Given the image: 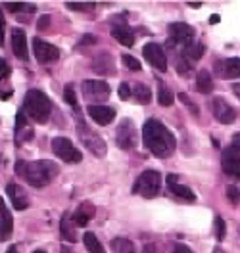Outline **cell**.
I'll use <instances>...</instances> for the list:
<instances>
[{
    "mask_svg": "<svg viewBox=\"0 0 240 253\" xmlns=\"http://www.w3.org/2000/svg\"><path fill=\"white\" fill-rule=\"evenodd\" d=\"M143 142L144 148L150 150L156 158L167 159L173 156L177 148V140L173 132L163 126L158 119H148L143 126Z\"/></svg>",
    "mask_w": 240,
    "mask_h": 253,
    "instance_id": "cell-1",
    "label": "cell"
},
{
    "mask_svg": "<svg viewBox=\"0 0 240 253\" xmlns=\"http://www.w3.org/2000/svg\"><path fill=\"white\" fill-rule=\"evenodd\" d=\"M16 173L27 184H31L35 188H43L54 180V176L58 174V167H56V163H52L48 159H39V161L19 159L16 163Z\"/></svg>",
    "mask_w": 240,
    "mask_h": 253,
    "instance_id": "cell-2",
    "label": "cell"
},
{
    "mask_svg": "<svg viewBox=\"0 0 240 253\" xmlns=\"http://www.w3.org/2000/svg\"><path fill=\"white\" fill-rule=\"evenodd\" d=\"M23 110H25V113L31 117L35 123H47L50 113H52V104H50V98L43 90L31 88L25 94Z\"/></svg>",
    "mask_w": 240,
    "mask_h": 253,
    "instance_id": "cell-3",
    "label": "cell"
},
{
    "mask_svg": "<svg viewBox=\"0 0 240 253\" xmlns=\"http://www.w3.org/2000/svg\"><path fill=\"white\" fill-rule=\"evenodd\" d=\"M77 134H79L81 142L87 146V150L93 152L96 158H104V156H106L108 146L104 142V138H102L98 132H95L85 121H81V119L77 121Z\"/></svg>",
    "mask_w": 240,
    "mask_h": 253,
    "instance_id": "cell-4",
    "label": "cell"
},
{
    "mask_svg": "<svg viewBox=\"0 0 240 253\" xmlns=\"http://www.w3.org/2000/svg\"><path fill=\"white\" fill-rule=\"evenodd\" d=\"M161 186V174L158 171H144L135 186H133V194H139L143 198H154L158 192H160Z\"/></svg>",
    "mask_w": 240,
    "mask_h": 253,
    "instance_id": "cell-5",
    "label": "cell"
},
{
    "mask_svg": "<svg viewBox=\"0 0 240 253\" xmlns=\"http://www.w3.org/2000/svg\"><path fill=\"white\" fill-rule=\"evenodd\" d=\"M112 94L110 84L106 81H85L83 83V96L96 106L98 102H106Z\"/></svg>",
    "mask_w": 240,
    "mask_h": 253,
    "instance_id": "cell-6",
    "label": "cell"
},
{
    "mask_svg": "<svg viewBox=\"0 0 240 253\" xmlns=\"http://www.w3.org/2000/svg\"><path fill=\"white\" fill-rule=\"evenodd\" d=\"M194 29L189 23H171L169 25V41L167 46L173 48L175 44H183V48L194 42Z\"/></svg>",
    "mask_w": 240,
    "mask_h": 253,
    "instance_id": "cell-7",
    "label": "cell"
},
{
    "mask_svg": "<svg viewBox=\"0 0 240 253\" xmlns=\"http://www.w3.org/2000/svg\"><path fill=\"white\" fill-rule=\"evenodd\" d=\"M52 152L60 159L67 161V163H79L81 159H83V154L71 144V140L62 138V136H56L52 140Z\"/></svg>",
    "mask_w": 240,
    "mask_h": 253,
    "instance_id": "cell-8",
    "label": "cell"
},
{
    "mask_svg": "<svg viewBox=\"0 0 240 253\" xmlns=\"http://www.w3.org/2000/svg\"><path fill=\"white\" fill-rule=\"evenodd\" d=\"M33 52H35L37 62L43 63V65H48V63L56 62L60 58V50L54 46V44H50L47 41L39 39V37L33 39Z\"/></svg>",
    "mask_w": 240,
    "mask_h": 253,
    "instance_id": "cell-9",
    "label": "cell"
},
{
    "mask_svg": "<svg viewBox=\"0 0 240 253\" xmlns=\"http://www.w3.org/2000/svg\"><path fill=\"white\" fill-rule=\"evenodd\" d=\"M209 106H211V113L215 115V119H217L219 123L231 125V123L237 121V110H235L225 98H221V96H215Z\"/></svg>",
    "mask_w": 240,
    "mask_h": 253,
    "instance_id": "cell-10",
    "label": "cell"
},
{
    "mask_svg": "<svg viewBox=\"0 0 240 253\" xmlns=\"http://www.w3.org/2000/svg\"><path fill=\"white\" fill-rule=\"evenodd\" d=\"M115 142H117L119 148H123V150H133L137 146V130H135V125H133L131 119H123L117 125Z\"/></svg>",
    "mask_w": 240,
    "mask_h": 253,
    "instance_id": "cell-11",
    "label": "cell"
},
{
    "mask_svg": "<svg viewBox=\"0 0 240 253\" xmlns=\"http://www.w3.org/2000/svg\"><path fill=\"white\" fill-rule=\"evenodd\" d=\"M143 56L152 63L158 71H167V58H165V52L163 48L158 44V42H148L146 46L143 48Z\"/></svg>",
    "mask_w": 240,
    "mask_h": 253,
    "instance_id": "cell-12",
    "label": "cell"
},
{
    "mask_svg": "<svg viewBox=\"0 0 240 253\" xmlns=\"http://www.w3.org/2000/svg\"><path fill=\"white\" fill-rule=\"evenodd\" d=\"M215 75L221 79H239L240 77V58H227L217 60L213 67Z\"/></svg>",
    "mask_w": 240,
    "mask_h": 253,
    "instance_id": "cell-13",
    "label": "cell"
},
{
    "mask_svg": "<svg viewBox=\"0 0 240 253\" xmlns=\"http://www.w3.org/2000/svg\"><path fill=\"white\" fill-rule=\"evenodd\" d=\"M221 165H223V171L235 178L240 180V152L235 148H227L221 156Z\"/></svg>",
    "mask_w": 240,
    "mask_h": 253,
    "instance_id": "cell-14",
    "label": "cell"
},
{
    "mask_svg": "<svg viewBox=\"0 0 240 253\" xmlns=\"http://www.w3.org/2000/svg\"><path fill=\"white\" fill-rule=\"evenodd\" d=\"M165 180H167V186H169V190L173 192V196H177L179 200H183V202H187V204H194V202H196L194 192H192L189 186L181 184L175 174H167V176H165Z\"/></svg>",
    "mask_w": 240,
    "mask_h": 253,
    "instance_id": "cell-15",
    "label": "cell"
},
{
    "mask_svg": "<svg viewBox=\"0 0 240 253\" xmlns=\"http://www.w3.org/2000/svg\"><path fill=\"white\" fill-rule=\"evenodd\" d=\"M89 115L93 117V121H96L98 125L106 126L115 119V110L110 108V106H100V104H96V106H89Z\"/></svg>",
    "mask_w": 240,
    "mask_h": 253,
    "instance_id": "cell-16",
    "label": "cell"
},
{
    "mask_svg": "<svg viewBox=\"0 0 240 253\" xmlns=\"http://www.w3.org/2000/svg\"><path fill=\"white\" fill-rule=\"evenodd\" d=\"M12 232H14V219L4 204V200L0 198V242L10 240Z\"/></svg>",
    "mask_w": 240,
    "mask_h": 253,
    "instance_id": "cell-17",
    "label": "cell"
},
{
    "mask_svg": "<svg viewBox=\"0 0 240 253\" xmlns=\"http://www.w3.org/2000/svg\"><path fill=\"white\" fill-rule=\"evenodd\" d=\"M6 194L10 196V202H12L14 209H17V211H23L25 207H29L27 194H25V190L21 188V186H17V184H14V182H10V184L6 186Z\"/></svg>",
    "mask_w": 240,
    "mask_h": 253,
    "instance_id": "cell-18",
    "label": "cell"
},
{
    "mask_svg": "<svg viewBox=\"0 0 240 253\" xmlns=\"http://www.w3.org/2000/svg\"><path fill=\"white\" fill-rule=\"evenodd\" d=\"M12 50L19 60H27V35L23 29H14L12 31Z\"/></svg>",
    "mask_w": 240,
    "mask_h": 253,
    "instance_id": "cell-19",
    "label": "cell"
},
{
    "mask_svg": "<svg viewBox=\"0 0 240 253\" xmlns=\"http://www.w3.org/2000/svg\"><path fill=\"white\" fill-rule=\"evenodd\" d=\"M60 232H62V238H64L65 242H71V244L77 242V224L73 221V215L71 213H65L64 217H62Z\"/></svg>",
    "mask_w": 240,
    "mask_h": 253,
    "instance_id": "cell-20",
    "label": "cell"
},
{
    "mask_svg": "<svg viewBox=\"0 0 240 253\" xmlns=\"http://www.w3.org/2000/svg\"><path fill=\"white\" fill-rule=\"evenodd\" d=\"M204 52H206L204 44H200V42H192V44L183 48V52H181V60H183V62H187L192 67L198 60H202Z\"/></svg>",
    "mask_w": 240,
    "mask_h": 253,
    "instance_id": "cell-21",
    "label": "cell"
},
{
    "mask_svg": "<svg viewBox=\"0 0 240 253\" xmlns=\"http://www.w3.org/2000/svg\"><path fill=\"white\" fill-rule=\"evenodd\" d=\"M95 213H96V207L91 202H83L77 207V211L73 213V221H75L77 226H87V222L95 217Z\"/></svg>",
    "mask_w": 240,
    "mask_h": 253,
    "instance_id": "cell-22",
    "label": "cell"
},
{
    "mask_svg": "<svg viewBox=\"0 0 240 253\" xmlns=\"http://www.w3.org/2000/svg\"><path fill=\"white\" fill-rule=\"evenodd\" d=\"M112 37L119 42V44H123V46H127V48H131L133 44H135V35H133V31L129 29L127 25H123V23L113 25Z\"/></svg>",
    "mask_w": 240,
    "mask_h": 253,
    "instance_id": "cell-23",
    "label": "cell"
},
{
    "mask_svg": "<svg viewBox=\"0 0 240 253\" xmlns=\"http://www.w3.org/2000/svg\"><path fill=\"white\" fill-rule=\"evenodd\" d=\"M196 88L202 94H208V92L213 90V81H211V75H209L208 69L198 71V75H196Z\"/></svg>",
    "mask_w": 240,
    "mask_h": 253,
    "instance_id": "cell-24",
    "label": "cell"
},
{
    "mask_svg": "<svg viewBox=\"0 0 240 253\" xmlns=\"http://www.w3.org/2000/svg\"><path fill=\"white\" fill-rule=\"evenodd\" d=\"M95 71H96V73H102V75L113 73V60H112V56H110V54H100V56H96Z\"/></svg>",
    "mask_w": 240,
    "mask_h": 253,
    "instance_id": "cell-25",
    "label": "cell"
},
{
    "mask_svg": "<svg viewBox=\"0 0 240 253\" xmlns=\"http://www.w3.org/2000/svg\"><path fill=\"white\" fill-rule=\"evenodd\" d=\"M83 244H85V248H87L91 253H106L104 246L100 244V240H98L93 232H85V236H83Z\"/></svg>",
    "mask_w": 240,
    "mask_h": 253,
    "instance_id": "cell-26",
    "label": "cell"
},
{
    "mask_svg": "<svg viewBox=\"0 0 240 253\" xmlns=\"http://www.w3.org/2000/svg\"><path fill=\"white\" fill-rule=\"evenodd\" d=\"M133 96L141 102V104H148L152 100V94H150V88L143 84V83H135L133 84Z\"/></svg>",
    "mask_w": 240,
    "mask_h": 253,
    "instance_id": "cell-27",
    "label": "cell"
},
{
    "mask_svg": "<svg viewBox=\"0 0 240 253\" xmlns=\"http://www.w3.org/2000/svg\"><path fill=\"white\" fill-rule=\"evenodd\" d=\"M158 102H160V106H163V108H167V106L173 104V92L161 81H158Z\"/></svg>",
    "mask_w": 240,
    "mask_h": 253,
    "instance_id": "cell-28",
    "label": "cell"
},
{
    "mask_svg": "<svg viewBox=\"0 0 240 253\" xmlns=\"http://www.w3.org/2000/svg\"><path fill=\"white\" fill-rule=\"evenodd\" d=\"M112 250L113 253H135V248L129 240H123V238H115L112 242Z\"/></svg>",
    "mask_w": 240,
    "mask_h": 253,
    "instance_id": "cell-29",
    "label": "cell"
},
{
    "mask_svg": "<svg viewBox=\"0 0 240 253\" xmlns=\"http://www.w3.org/2000/svg\"><path fill=\"white\" fill-rule=\"evenodd\" d=\"M64 98L65 102L73 108V111L77 113V115H81V108H79V102H77V96H75V90H73V86L71 84H65L64 88Z\"/></svg>",
    "mask_w": 240,
    "mask_h": 253,
    "instance_id": "cell-30",
    "label": "cell"
},
{
    "mask_svg": "<svg viewBox=\"0 0 240 253\" xmlns=\"http://www.w3.org/2000/svg\"><path fill=\"white\" fill-rule=\"evenodd\" d=\"M227 198H229V202H231V206H239L240 204V188L239 186H229L227 188Z\"/></svg>",
    "mask_w": 240,
    "mask_h": 253,
    "instance_id": "cell-31",
    "label": "cell"
},
{
    "mask_svg": "<svg viewBox=\"0 0 240 253\" xmlns=\"http://www.w3.org/2000/svg\"><path fill=\"white\" fill-rule=\"evenodd\" d=\"M121 60H123V63H125L127 69H133V71H139V69H141V62H139L135 56H131V54L121 56Z\"/></svg>",
    "mask_w": 240,
    "mask_h": 253,
    "instance_id": "cell-32",
    "label": "cell"
},
{
    "mask_svg": "<svg viewBox=\"0 0 240 253\" xmlns=\"http://www.w3.org/2000/svg\"><path fill=\"white\" fill-rule=\"evenodd\" d=\"M65 6H67L69 10H77V12H87V10H93V8H95L93 2H87V4H83V2H67Z\"/></svg>",
    "mask_w": 240,
    "mask_h": 253,
    "instance_id": "cell-33",
    "label": "cell"
},
{
    "mask_svg": "<svg viewBox=\"0 0 240 253\" xmlns=\"http://www.w3.org/2000/svg\"><path fill=\"white\" fill-rule=\"evenodd\" d=\"M225 221L221 219V217H215V234H217V240L219 242H223L225 240Z\"/></svg>",
    "mask_w": 240,
    "mask_h": 253,
    "instance_id": "cell-34",
    "label": "cell"
},
{
    "mask_svg": "<svg viewBox=\"0 0 240 253\" xmlns=\"http://www.w3.org/2000/svg\"><path fill=\"white\" fill-rule=\"evenodd\" d=\"M179 100L187 104V108H189V111H191V113H194V115H198V113H200L198 106H196V104H194V102H192V100L187 94H179Z\"/></svg>",
    "mask_w": 240,
    "mask_h": 253,
    "instance_id": "cell-35",
    "label": "cell"
},
{
    "mask_svg": "<svg viewBox=\"0 0 240 253\" xmlns=\"http://www.w3.org/2000/svg\"><path fill=\"white\" fill-rule=\"evenodd\" d=\"M131 96H133V88L129 86L127 83H121V84H119V98H121V100H129Z\"/></svg>",
    "mask_w": 240,
    "mask_h": 253,
    "instance_id": "cell-36",
    "label": "cell"
},
{
    "mask_svg": "<svg viewBox=\"0 0 240 253\" xmlns=\"http://www.w3.org/2000/svg\"><path fill=\"white\" fill-rule=\"evenodd\" d=\"M6 8H8L12 14H19V12H23V10H25V4H23V2H8V4H6Z\"/></svg>",
    "mask_w": 240,
    "mask_h": 253,
    "instance_id": "cell-37",
    "label": "cell"
},
{
    "mask_svg": "<svg viewBox=\"0 0 240 253\" xmlns=\"http://www.w3.org/2000/svg\"><path fill=\"white\" fill-rule=\"evenodd\" d=\"M48 25H50V16H43L39 19V29H41V31H47Z\"/></svg>",
    "mask_w": 240,
    "mask_h": 253,
    "instance_id": "cell-38",
    "label": "cell"
},
{
    "mask_svg": "<svg viewBox=\"0 0 240 253\" xmlns=\"http://www.w3.org/2000/svg\"><path fill=\"white\" fill-rule=\"evenodd\" d=\"M171 253H194V252H192L191 248H187L185 244H177Z\"/></svg>",
    "mask_w": 240,
    "mask_h": 253,
    "instance_id": "cell-39",
    "label": "cell"
},
{
    "mask_svg": "<svg viewBox=\"0 0 240 253\" xmlns=\"http://www.w3.org/2000/svg\"><path fill=\"white\" fill-rule=\"evenodd\" d=\"M4 29H6V23H4V14L0 12V46L4 44Z\"/></svg>",
    "mask_w": 240,
    "mask_h": 253,
    "instance_id": "cell-40",
    "label": "cell"
},
{
    "mask_svg": "<svg viewBox=\"0 0 240 253\" xmlns=\"http://www.w3.org/2000/svg\"><path fill=\"white\" fill-rule=\"evenodd\" d=\"M95 42H96V37H93V35H85L81 39V44H95Z\"/></svg>",
    "mask_w": 240,
    "mask_h": 253,
    "instance_id": "cell-41",
    "label": "cell"
},
{
    "mask_svg": "<svg viewBox=\"0 0 240 253\" xmlns=\"http://www.w3.org/2000/svg\"><path fill=\"white\" fill-rule=\"evenodd\" d=\"M231 148H235V150H239L240 152V132H237V134L233 136V144H231Z\"/></svg>",
    "mask_w": 240,
    "mask_h": 253,
    "instance_id": "cell-42",
    "label": "cell"
},
{
    "mask_svg": "<svg viewBox=\"0 0 240 253\" xmlns=\"http://www.w3.org/2000/svg\"><path fill=\"white\" fill-rule=\"evenodd\" d=\"M144 253H154V244H146L144 246Z\"/></svg>",
    "mask_w": 240,
    "mask_h": 253,
    "instance_id": "cell-43",
    "label": "cell"
},
{
    "mask_svg": "<svg viewBox=\"0 0 240 253\" xmlns=\"http://www.w3.org/2000/svg\"><path fill=\"white\" fill-rule=\"evenodd\" d=\"M209 23H219V16H211L209 17Z\"/></svg>",
    "mask_w": 240,
    "mask_h": 253,
    "instance_id": "cell-44",
    "label": "cell"
},
{
    "mask_svg": "<svg viewBox=\"0 0 240 253\" xmlns=\"http://www.w3.org/2000/svg\"><path fill=\"white\" fill-rule=\"evenodd\" d=\"M233 90H235V94L240 98V84H235V86H233Z\"/></svg>",
    "mask_w": 240,
    "mask_h": 253,
    "instance_id": "cell-45",
    "label": "cell"
},
{
    "mask_svg": "<svg viewBox=\"0 0 240 253\" xmlns=\"http://www.w3.org/2000/svg\"><path fill=\"white\" fill-rule=\"evenodd\" d=\"M62 253H73V250L67 248V246H62Z\"/></svg>",
    "mask_w": 240,
    "mask_h": 253,
    "instance_id": "cell-46",
    "label": "cell"
},
{
    "mask_svg": "<svg viewBox=\"0 0 240 253\" xmlns=\"http://www.w3.org/2000/svg\"><path fill=\"white\" fill-rule=\"evenodd\" d=\"M6 253H19V252H17L16 246H12V248H8V252H6Z\"/></svg>",
    "mask_w": 240,
    "mask_h": 253,
    "instance_id": "cell-47",
    "label": "cell"
},
{
    "mask_svg": "<svg viewBox=\"0 0 240 253\" xmlns=\"http://www.w3.org/2000/svg\"><path fill=\"white\" fill-rule=\"evenodd\" d=\"M189 6H191V8H200V6H202V4H198V2H191V4H189Z\"/></svg>",
    "mask_w": 240,
    "mask_h": 253,
    "instance_id": "cell-48",
    "label": "cell"
},
{
    "mask_svg": "<svg viewBox=\"0 0 240 253\" xmlns=\"http://www.w3.org/2000/svg\"><path fill=\"white\" fill-rule=\"evenodd\" d=\"M213 253H223V250H221V248H215V250H213Z\"/></svg>",
    "mask_w": 240,
    "mask_h": 253,
    "instance_id": "cell-49",
    "label": "cell"
},
{
    "mask_svg": "<svg viewBox=\"0 0 240 253\" xmlns=\"http://www.w3.org/2000/svg\"><path fill=\"white\" fill-rule=\"evenodd\" d=\"M33 253H47V252H45V250H35Z\"/></svg>",
    "mask_w": 240,
    "mask_h": 253,
    "instance_id": "cell-50",
    "label": "cell"
}]
</instances>
